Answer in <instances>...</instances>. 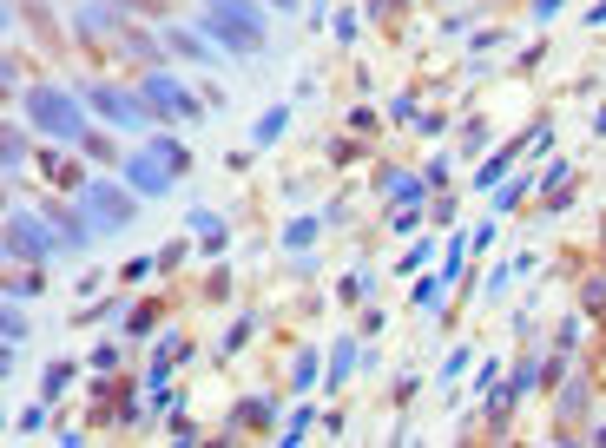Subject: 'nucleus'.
<instances>
[{
    "label": "nucleus",
    "mask_w": 606,
    "mask_h": 448,
    "mask_svg": "<svg viewBox=\"0 0 606 448\" xmlns=\"http://www.w3.org/2000/svg\"><path fill=\"white\" fill-rule=\"evenodd\" d=\"M205 33H218V47L231 53H257L264 47V14L251 0H205Z\"/></svg>",
    "instance_id": "f257e3e1"
},
{
    "label": "nucleus",
    "mask_w": 606,
    "mask_h": 448,
    "mask_svg": "<svg viewBox=\"0 0 606 448\" xmlns=\"http://www.w3.org/2000/svg\"><path fill=\"white\" fill-rule=\"evenodd\" d=\"M27 119H33L40 132H53V139H66V145H86V139H93V132H86L80 99L53 93V86H33V93H27Z\"/></svg>",
    "instance_id": "f03ea898"
},
{
    "label": "nucleus",
    "mask_w": 606,
    "mask_h": 448,
    "mask_svg": "<svg viewBox=\"0 0 606 448\" xmlns=\"http://www.w3.org/2000/svg\"><path fill=\"white\" fill-rule=\"evenodd\" d=\"M80 211H86V224L93 231H119V224H132V192H119V185H86V198H80Z\"/></svg>",
    "instance_id": "7ed1b4c3"
},
{
    "label": "nucleus",
    "mask_w": 606,
    "mask_h": 448,
    "mask_svg": "<svg viewBox=\"0 0 606 448\" xmlns=\"http://www.w3.org/2000/svg\"><path fill=\"white\" fill-rule=\"evenodd\" d=\"M7 251H14L20 264H47V257L60 251V238H53L40 218H27V211H20V218H7Z\"/></svg>",
    "instance_id": "20e7f679"
},
{
    "label": "nucleus",
    "mask_w": 606,
    "mask_h": 448,
    "mask_svg": "<svg viewBox=\"0 0 606 448\" xmlns=\"http://www.w3.org/2000/svg\"><path fill=\"white\" fill-rule=\"evenodd\" d=\"M93 112L99 119H112V126H145V99H132V93H119V86H93Z\"/></svg>",
    "instance_id": "39448f33"
},
{
    "label": "nucleus",
    "mask_w": 606,
    "mask_h": 448,
    "mask_svg": "<svg viewBox=\"0 0 606 448\" xmlns=\"http://www.w3.org/2000/svg\"><path fill=\"white\" fill-rule=\"evenodd\" d=\"M73 27H80V40H119V0H86Z\"/></svg>",
    "instance_id": "423d86ee"
},
{
    "label": "nucleus",
    "mask_w": 606,
    "mask_h": 448,
    "mask_svg": "<svg viewBox=\"0 0 606 448\" xmlns=\"http://www.w3.org/2000/svg\"><path fill=\"white\" fill-rule=\"evenodd\" d=\"M145 106L152 112H192V93L178 73H145Z\"/></svg>",
    "instance_id": "0eeeda50"
},
{
    "label": "nucleus",
    "mask_w": 606,
    "mask_h": 448,
    "mask_svg": "<svg viewBox=\"0 0 606 448\" xmlns=\"http://www.w3.org/2000/svg\"><path fill=\"white\" fill-rule=\"evenodd\" d=\"M126 178L139 185V192H165V185H172V159L152 145V159H126Z\"/></svg>",
    "instance_id": "6e6552de"
},
{
    "label": "nucleus",
    "mask_w": 606,
    "mask_h": 448,
    "mask_svg": "<svg viewBox=\"0 0 606 448\" xmlns=\"http://www.w3.org/2000/svg\"><path fill=\"white\" fill-rule=\"evenodd\" d=\"M165 53H178V60H192V66H211V60H218V47H205L192 27H165Z\"/></svg>",
    "instance_id": "1a4fd4ad"
},
{
    "label": "nucleus",
    "mask_w": 606,
    "mask_h": 448,
    "mask_svg": "<svg viewBox=\"0 0 606 448\" xmlns=\"http://www.w3.org/2000/svg\"><path fill=\"white\" fill-rule=\"evenodd\" d=\"M383 185H389V192L402 198V205H415V198H422V178H415V172H389Z\"/></svg>",
    "instance_id": "9d476101"
},
{
    "label": "nucleus",
    "mask_w": 606,
    "mask_h": 448,
    "mask_svg": "<svg viewBox=\"0 0 606 448\" xmlns=\"http://www.w3.org/2000/svg\"><path fill=\"white\" fill-rule=\"evenodd\" d=\"M284 126H290V112H284V106H277V112H264V119H257V145H271Z\"/></svg>",
    "instance_id": "9b49d317"
},
{
    "label": "nucleus",
    "mask_w": 606,
    "mask_h": 448,
    "mask_svg": "<svg viewBox=\"0 0 606 448\" xmlns=\"http://www.w3.org/2000/svg\"><path fill=\"white\" fill-rule=\"evenodd\" d=\"M310 238H317V218H297V224H290V231H284V244H290V251H303V244H310Z\"/></svg>",
    "instance_id": "f8f14e48"
},
{
    "label": "nucleus",
    "mask_w": 606,
    "mask_h": 448,
    "mask_svg": "<svg viewBox=\"0 0 606 448\" xmlns=\"http://www.w3.org/2000/svg\"><path fill=\"white\" fill-rule=\"evenodd\" d=\"M290 383H297V389H303V383H317V356H310V350L290 363Z\"/></svg>",
    "instance_id": "ddd939ff"
},
{
    "label": "nucleus",
    "mask_w": 606,
    "mask_h": 448,
    "mask_svg": "<svg viewBox=\"0 0 606 448\" xmlns=\"http://www.w3.org/2000/svg\"><path fill=\"white\" fill-rule=\"evenodd\" d=\"M27 165V132H7V172H20Z\"/></svg>",
    "instance_id": "4468645a"
},
{
    "label": "nucleus",
    "mask_w": 606,
    "mask_h": 448,
    "mask_svg": "<svg viewBox=\"0 0 606 448\" xmlns=\"http://www.w3.org/2000/svg\"><path fill=\"white\" fill-rule=\"evenodd\" d=\"M66 383H73V369H66V363H53V369H47V396H60Z\"/></svg>",
    "instance_id": "2eb2a0df"
},
{
    "label": "nucleus",
    "mask_w": 606,
    "mask_h": 448,
    "mask_svg": "<svg viewBox=\"0 0 606 448\" xmlns=\"http://www.w3.org/2000/svg\"><path fill=\"white\" fill-rule=\"evenodd\" d=\"M271 7H277V14H290V7H297V0H271Z\"/></svg>",
    "instance_id": "dca6fc26"
}]
</instances>
